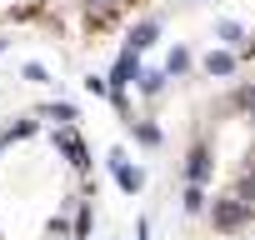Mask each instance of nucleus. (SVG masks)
Returning <instances> with one entry per match:
<instances>
[{"label":"nucleus","mask_w":255,"mask_h":240,"mask_svg":"<svg viewBox=\"0 0 255 240\" xmlns=\"http://www.w3.org/2000/svg\"><path fill=\"white\" fill-rule=\"evenodd\" d=\"M200 65H205V75H215V80H230V75H235V65H240V55H235V50H210Z\"/></svg>","instance_id":"obj_5"},{"label":"nucleus","mask_w":255,"mask_h":240,"mask_svg":"<svg viewBox=\"0 0 255 240\" xmlns=\"http://www.w3.org/2000/svg\"><path fill=\"white\" fill-rule=\"evenodd\" d=\"M135 75H140V55H135V50H120L115 65H110V90H130Z\"/></svg>","instance_id":"obj_4"},{"label":"nucleus","mask_w":255,"mask_h":240,"mask_svg":"<svg viewBox=\"0 0 255 240\" xmlns=\"http://www.w3.org/2000/svg\"><path fill=\"white\" fill-rule=\"evenodd\" d=\"M255 220V210L250 205H240L235 195H220V200H210V225L220 230V235H235V230H245Z\"/></svg>","instance_id":"obj_1"},{"label":"nucleus","mask_w":255,"mask_h":240,"mask_svg":"<svg viewBox=\"0 0 255 240\" xmlns=\"http://www.w3.org/2000/svg\"><path fill=\"white\" fill-rule=\"evenodd\" d=\"M155 40H160V20L150 15V20H140V25L130 30V40H125V50H135V55H140V50H150Z\"/></svg>","instance_id":"obj_7"},{"label":"nucleus","mask_w":255,"mask_h":240,"mask_svg":"<svg viewBox=\"0 0 255 240\" xmlns=\"http://www.w3.org/2000/svg\"><path fill=\"white\" fill-rule=\"evenodd\" d=\"M230 195H235L240 205H250V210H255V165H250V170H240V175L230 180Z\"/></svg>","instance_id":"obj_9"},{"label":"nucleus","mask_w":255,"mask_h":240,"mask_svg":"<svg viewBox=\"0 0 255 240\" xmlns=\"http://www.w3.org/2000/svg\"><path fill=\"white\" fill-rule=\"evenodd\" d=\"M215 35H220V40H225V50H240V45H245V40H250V35H245V25H240V20H220V25H215Z\"/></svg>","instance_id":"obj_11"},{"label":"nucleus","mask_w":255,"mask_h":240,"mask_svg":"<svg viewBox=\"0 0 255 240\" xmlns=\"http://www.w3.org/2000/svg\"><path fill=\"white\" fill-rule=\"evenodd\" d=\"M35 115H40V120H55V125H75V120H80V110H75V105H65V100H55V105H40Z\"/></svg>","instance_id":"obj_10"},{"label":"nucleus","mask_w":255,"mask_h":240,"mask_svg":"<svg viewBox=\"0 0 255 240\" xmlns=\"http://www.w3.org/2000/svg\"><path fill=\"white\" fill-rule=\"evenodd\" d=\"M160 70H165V75H185V70H190V50H185V45H175V50L165 55V65H160Z\"/></svg>","instance_id":"obj_13"},{"label":"nucleus","mask_w":255,"mask_h":240,"mask_svg":"<svg viewBox=\"0 0 255 240\" xmlns=\"http://www.w3.org/2000/svg\"><path fill=\"white\" fill-rule=\"evenodd\" d=\"M105 170H110V180H115V185H120L125 195H140V190H145V170H140V165H135L130 155H125L120 145H115V150L105 155Z\"/></svg>","instance_id":"obj_2"},{"label":"nucleus","mask_w":255,"mask_h":240,"mask_svg":"<svg viewBox=\"0 0 255 240\" xmlns=\"http://www.w3.org/2000/svg\"><path fill=\"white\" fill-rule=\"evenodd\" d=\"M180 205H185V215H205V210H210V195H205V185H185Z\"/></svg>","instance_id":"obj_12"},{"label":"nucleus","mask_w":255,"mask_h":240,"mask_svg":"<svg viewBox=\"0 0 255 240\" xmlns=\"http://www.w3.org/2000/svg\"><path fill=\"white\" fill-rule=\"evenodd\" d=\"M215 175V155H210V145H190V155H185V185H205Z\"/></svg>","instance_id":"obj_3"},{"label":"nucleus","mask_w":255,"mask_h":240,"mask_svg":"<svg viewBox=\"0 0 255 240\" xmlns=\"http://www.w3.org/2000/svg\"><path fill=\"white\" fill-rule=\"evenodd\" d=\"M125 125H130L135 145H145V150H160V145H165V130L155 125V120H125Z\"/></svg>","instance_id":"obj_6"},{"label":"nucleus","mask_w":255,"mask_h":240,"mask_svg":"<svg viewBox=\"0 0 255 240\" xmlns=\"http://www.w3.org/2000/svg\"><path fill=\"white\" fill-rule=\"evenodd\" d=\"M135 240H150V220H145V215L135 220Z\"/></svg>","instance_id":"obj_15"},{"label":"nucleus","mask_w":255,"mask_h":240,"mask_svg":"<svg viewBox=\"0 0 255 240\" xmlns=\"http://www.w3.org/2000/svg\"><path fill=\"white\" fill-rule=\"evenodd\" d=\"M195 5H205V0H195Z\"/></svg>","instance_id":"obj_17"},{"label":"nucleus","mask_w":255,"mask_h":240,"mask_svg":"<svg viewBox=\"0 0 255 240\" xmlns=\"http://www.w3.org/2000/svg\"><path fill=\"white\" fill-rule=\"evenodd\" d=\"M165 80H170V75H165V70H160V65H140V75H135V90H140V95H150V100H155V95H160V90H165Z\"/></svg>","instance_id":"obj_8"},{"label":"nucleus","mask_w":255,"mask_h":240,"mask_svg":"<svg viewBox=\"0 0 255 240\" xmlns=\"http://www.w3.org/2000/svg\"><path fill=\"white\" fill-rule=\"evenodd\" d=\"M25 80H35V85H45L50 75H45V65H25Z\"/></svg>","instance_id":"obj_14"},{"label":"nucleus","mask_w":255,"mask_h":240,"mask_svg":"<svg viewBox=\"0 0 255 240\" xmlns=\"http://www.w3.org/2000/svg\"><path fill=\"white\" fill-rule=\"evenodd\" d=\"M245 50H250V55H255V40H250V45H245Z\"/></svg>","instance_id":"obj_16"}]
</instances>
